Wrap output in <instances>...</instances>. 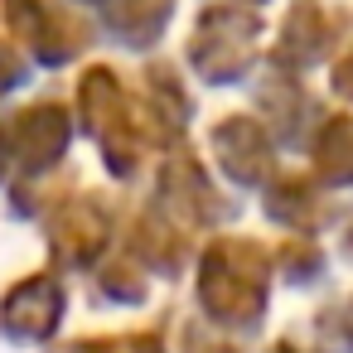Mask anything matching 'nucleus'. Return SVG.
<instances>
[{"label":"nucleus","instance_id":"f257e3e1","mask_svg":"<svg viewBox=\"0 0 353 353\" xmlns=\"http://www.w3.org/2000/svg\"><path fill=\"white\" fill-rule=\"evenodd\" d=\"M68 150V112L59 102H34L0 117V189L44 179Z\"/></svg>","mask_w":353,"mask_h":353},{"label":"nucleus","instance_id":"f03ea898","mask_svg":"<svg viewBox=\"0 0 353 353\" xmlns=\"http://www.w3.org/2000/svg\"><path fill=\"white\" fill-rule=\"evenodd\" d=\"M68 310V290L54 271H30L0 295V339L20 348H44Z\"/></svg>","mask_w":353,"mask_h":353},{"label":"nucleus","instance_id":"7ed1b4c3","mask_svg":"<svg viewBox=\"0 0 353 353\" xmlns=\"http://www.w3.org/2000/svg\"><path fill=\"white\" fill-rule=\"evenodd\" d=\"M0 10H6L10 34H15V39L34 54V63H44V68L68 63V59L88 44L83 25L68 20L63 10H54L49 0H0Z\"/></svg>","mask_w":353,"mask_h":353},{"label":"nucleus","instance_id":"20e7f679","mask_svg":"<svg viewBox=\"0 0 353 353\" xmlns=\"http://www.w3.org/2000/svg\"><path fill=\"white\" fill-rule=\"evenodd\" d=\"M49 252L59 266H92L102 242H107V213L102 199L83 194V199H63L59 208H49Z\"/></svg>","mask_w":353,"mask_h":353},{"label":"nucleus","instance_id":"39448f33","mask_svg":"<svg viewBox=\"0 0 353 353\" xmlns=\"http://www.w3.org/2000/svg\"><path fill=\"white\" fill-rule=\"evenodd\" d=\"M63 353H165L160 334H97V339H78Z\"/></svg>","mask_w":353,"mask_h":353},{"label":"nucleus","instance_id":"423d86ee","mask_svg":"<svg viewBox=\"0 0 353 353\" xmlns=\"http://www.w3.org/2000/svg\"><path fill=\"white\" fill-rule=\"evenodd\" d=\"M25 73H30V68H25V59H20L6 39H0V102H6V97L25 83Z\"/></svg>","mask_w":353,"mask_h":353}]
</instances>
